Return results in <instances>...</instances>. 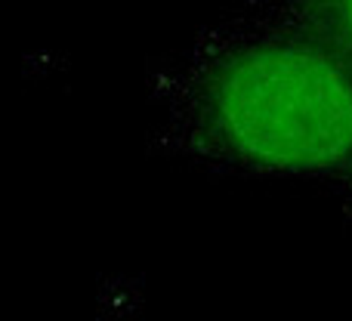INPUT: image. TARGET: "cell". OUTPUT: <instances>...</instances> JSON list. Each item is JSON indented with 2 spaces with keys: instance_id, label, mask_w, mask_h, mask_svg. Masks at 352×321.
<instances>
[{
  "instance_id": "1",
  "label": "cell",
  "mask_w": 352,
  "mask_h": 321,
  "mask_svg": "<svg viewBox=\"0 0 352 321\" xmlns=\"http://www.w3.org/2000/svg\"><path fill=\"white\" fill-rule=\"evenodd\" d=\"M148 152L217 173L334 182L352 170V68L250 3L148 71Z\"/></svg>"
},
{
  "instance_id": "2",
  "label": "cell",
  "mask_w": 352,
  "mask_h": 321,
  "mask_svg": "<svg viewBox=\"0 0 352 321\" xmlns=\"http://www.w3.org/2000/svg\"><path fill=\"white\" fill-rule=\"evenodd\" d=\"M250 6L269 22L316 41L352 68V0H285Z\"/></svg>"
},
{
  "instance_id": "3",
  "label": "cell",
  "mask_w": 352,
  "mask_h": 321,
  "mask_svg": "<svg viewBox=\"0 0 352 321\" xmlns=\"http://www.w3.org/2000/svg\"><path fill=\"white\" fill-rule=\"evenodd\" d=\"M331 188L337 192V198H340L343 213H346V219L352 223V170H346L343 176H337V179L331 182Z\"/></svg>"
}]
</instances>
